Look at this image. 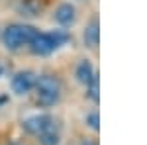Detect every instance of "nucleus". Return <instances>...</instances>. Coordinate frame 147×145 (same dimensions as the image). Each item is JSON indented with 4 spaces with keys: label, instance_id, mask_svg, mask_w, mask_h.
I'll list each match as a JSON object with an SVG mask.
<instances>
[{
    "label": "nucleus",
    "instance_id": "6e6552de",
    "mask_svg": "<svg viewBox=\"0 0 147 145\" xmlns=\"http://www.w3.org/2000/svg\"><path fill=\"white\" fill-rule=\"evenodd\" d=\"M43 10H45L43 0H20L16 4V12L24 18H37V16H41Z\"/></svg>",
    "mask_w": 147,
    "mask_h": 145
},
{
    "label": "nucleus",
    "instance_id": "ddd939ff",
    "mask_svg": "<svg viewBox=\"0 0 147 145\" xmlns=\"http://www.w3.org/2000/svg\"><path fill=\"white\" fill-rule=\"evenodd\" d=\"M79 145H98L96 141H92V139H84V141H80Z\"/></svg>",
    "mask_w": 147,
    "mask_h": 145
},
{
    "label": "nucleus",
    "instance_id": "f8f14e48",
    "mask_svg": "<svg viewBox=\"0 0 147 145\" xmlns=\"http://www.w3.org/2000/svg\"><path fill=\"white\" fill-rule=\"evenodd\" d=\"M84 125L90 127L92 132L100 129V114H98V110H90L84 114Z\"/></svg>",
    "mask_w": 147,
    "mask_h": 145
},
{
    "label": "nucleus",
    "instance_id": "1a4fd4ad",
    "mask_svg": "<svg viewBox=\"0 0 147 145\" xmlns=\"http://www.w3.org/2000/svg\"><path fill=\"white\" fill-rule=\"evenodd\" d=\"M94 75H96V69H94L90 59H80L79 63H77V67H75V78L82 86H86L94 78Z\"/></svg>",
    "mask_w": 147,
    "mask_h": 145
},
{
    "label": "nucleus",
    "instance_id": "4468645a",
    "mask_svg": "<svg viewBox=\"0 0 147 145\" xmlns=\"http://www.w3.org/2000/svg\"><path fill=\"white\" fill-rule=\"evenodd\" d=\"M4 75V65H2V61H0V77Z\"/></svg>",
    "mask_w": 147,
    "mask_h": 145
},
{
    "label": "nucleus",
    "instance_id": "0eeeda50",
    "mask_svg": "<svg viewBox=\"0 0 147 145\" xmlns=\"http://www.w3.org/2000/svg\"><path fill=\"white\" fill-rule=\"evenodd\" d=\"M82 43L88 49H96L100 43V24H98V16H92L86 22L84 30H82Z\"/></svg>",
    "mask_w": 147,
    "mask_h": 145
},
{
    "label": "nucleus",
    "instance_id": "423d86ee",
    "mask_svg": "<svg viewBox=\"0 0 147 145\" xmlns=\"http://www.w3.org/2000/svg\"><path fill=\"white\" fill-rule=\"evenodd\" d=\"M77 16H79V12H77V6L75 4L61 2L55 8V12H53V22L59 24L61 28H71V26H75V22H77Z\"/></svg>",
    "mask_w": 147,
    "mask_h": 145
},
{
    "label": "nucleus",
    "instance_id": "7ed1b4c3",
    "mask_svg": "<svg viewBox=\"0 0 147 145\" xmlns=\"http://www.w3.org/2000/svg\"><path fill=\"white\" fill-rule=\"evenodd\" d=\"M69 32L67 30H53V32H37L34 41L30 45V51L37 57H47L61 49L69 41Z\"/></svg>",
    "mask_w": 147,
    "mask_h": 145
},
{
    "label": "nucleus",
    "instance_id": "20e7f679",
    "mask_svg": "<svg viewBox=\"0 0 147 145\" xmlns=\"http://www.w3.org/2000/svg\"><path fill=\"white\" fill-rule=\"evenodd\" d=\"M53 123H55V118H53L51 114H47V112H39V114H32V116L24 118L22 129L28 135L37 137L39 134H43L47 127H51Z\"/></svg>",
    "mask_w": 147,
    "mask_h": 145
},
{
    "label": "nucleus",
    "instance_id": "f257e3e1",
    "mask_svg": "<svg viewBox=\"0 0 147 145\" xmlns=\"http://www.w3.org/2000/svg\"><path fill=\"white\" fill-rule=\"evenodd\" d=\"M35 102L41 106V108H51L55 106L57 102L61 100L63 96V82L61 78L55 75H37L35 80Z\"/></svg>",
    "mask_w": 147,
    "mask_h": 145
},
{
    "label": "nucleus",
    "instance_id": "9b49d317",
    "mask_svg": "<svg viewBox=\"0 0 147 145\" xmlns=\"http://www.w3.org/2000/svg\"><path fill=\"white\" fill-rule=\"evenodd\" d=\"M84 88H86L84 94H86V98H88L90 102H94V104L100 102V78H98V73L94 75V78H92Z\"/></svg>",
    "mask_w": 147,
    "mask_h": 145
},
{
    "label": "nucleus",
    "instance_id": "9d476101",
    "mask_svg": "<svg viewBox=\"0 0 147 145\" xmlns=\"http://www.w3.org/2000/svg\"><path fill=\"white\" fill-rule=\"evenodd\" d=\"M55 123H53L51 127H47L43 134L37 135L39 145H59V141H61V132H59V127H57Z\"/></svg>",
    "mask_w": 147,
    "mask_h": 145
},
{
    "label": "nucleus",
    "instance_id": "f03ea898",
    "mask_svg": "<svg viewBox=\"0 0 147 145\" xmlns=\"http://www.w3.org/2000/svg\"><path fill=\"white\" fill-rule=\"evenodd\" d=\"M39 30H35L34 26L30 24H10L2 30V45L8 49V51H20L24 47H30L34 37L37 35Z\"/></svg>",
    "mask_w": 147,
    "mask_h": 145
},
{
    "label": "nucleus",
    "instance_id": "39448f33",
    "mask_svg": "<svg viewBox=\"0 0 147 145\" xmlns=\"http://www.w3.org/2000/svg\"><path fill=\"white\" fill-rule=\"evenodd\" d=\"M35 80H37V75L30 69H22L18 73H14V77L10 80V88L14 94L18 96H28L32 90L35 88Z\"/></svg>",
    "mask_w": 147,
    "mask_h": 145
}]
</instances>
